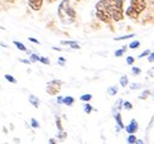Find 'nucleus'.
Wrapping results in <instances>:
<instances>
[{"mask_svg":"<svg viewBox=\"0 0 154 144\" xmlns=\"http://www.w3.org/2000/svg\"><path fill=\"white\" fill-rule=\"evenodd\" d=\"M149 95H150V90H149V89H146V90H143V92L141 93L140 99H141V100H146V99H147Z\"/></svg>","mask_w":154,"mask_h":144,"instance_id":"obj_21","label":"nucleus"},{"mask_svg":"<svg viewBox=\"0 0 154 144\" xmlns=\"http://www.w3.org/2000/svg\"><path fill=\"white\" fill-rule=\"evenodd\" d=\"M127 47H128V45H122V48H121V49H118L116 51H115V56H116V57H120V56H122V55L126 53V50H127Z\"/></svg>","mask_w":154,"mask_h":144,"instance_id":"obj_15","label":"nucleus"},{"mask_svg":"<svg viewBox=\"0 0 154 144\" xmlns=\"http://www.w3.org/2000/svg\"><path fill=\"white\" fill-rule=\"evenodd\" d=\"M130 6L134 11H136L138 15H141L146 10V8H147V2H146V0H131Z\"/></svg>","mask_w":154,"mask_h":144,"instance_id":"obj_4","label":"nucleus"},{"mask_svg":"<svg viewBox=\"0 0 154 144\" xmlns=\"http://www.w3.org/2000/svg\"><path fill=\"white\" fill-rule=\"evenodd\" d=\"M61 45H66V47H69L71 49H77V50L81 48L79 45V43L75 42V40H61Z\"/></svg>","mask_w":154,"mask_h":144,"instance_id":"obj_8","label":"nucleus"},{"mask_svg":"<svg viewBox=\"0 0 154 144\" xmlns=\"http://www.w3.org/2000/svg\"><path fill=\"white\" fill-rule=\"evenodd\" d=\"M126 64L130 65V66H132L134 64V57L133 56H127L126 57Z\"/></svg>","mask_w":154,"mask_h":144,"instance_id":"obj_32","label":"nucleus"},{"mask_svg":"<svg viewBox=\"0 0 154 144\" xmlns=\"http://www.w3.org/2000/svg\"><path fill=\"white\" fill-rule=\"evenodd\" d=\"M63 97H60V95H57V98H56V103L57 104H63Z\"/></svg>","mask_w":154,"mask_h":144,"instance_id":"obj_38","label":"nucleus"},{"mask_svg":"<svg viewBox=\"0 0 154 144\" xmlns=\"http://www.w3.org/2000/svg\"><path fill=\"white\" fill-rule=\"evenodd\" d=\"M66 137H67V133L65 131H60L59 133H57V139L59 140H64Z\"/></svg>","mask_w":154,"mask_h":144,"instance_id":"obj_27","label":"nucleus"},{"mask_svg":"<svg viewBox=\"0 0 154 144\" xmlns=\"http://www.w3.org/2000/svg\"><path fill=\"white\" fill-rule=\"evenodd\" d=\"M61 86H63V82L59 79H51L47 83V93L49 95H57L61 90Z\"/></svg>","mask_w":154,"mask_h":144,"instance_id":"obj_3","label":"nucleus"},{"mask_svg":"<svg viewBox=\"0 0 154 144\" xmlns=\"http://www.w3.org/2000/svg\"><path fill=\"white\" fill-rule=\"evenodd\" d=\"M31 126H32L33 128H39V122H38V121L33 117V118H31Z\"/></svg>","mask_w":154,"mask_h":144,"instance_id":"obj_29","label":"nucleus"},{"mask_svg":"<svg viewBox=\"0 0 154 144\" xmlns=\"http://www.w3.org/2000/svg\"><path fill=\"white\" fill-rule=\"evenodd\" d=\"M57 64H59V66H65V64H66L65 57H63V56L57 57Z\"/></svg>","mask_w":154,"mask_h":144,"instance_id":"obj_33","label":"nucleus"},{"mask_svg":"<svg viewBox=\"0 0 154 144\" xmlns=\"http://www.w3.org/2000/svg\"><path fill=\"white\" fill-rule=\"evenodd\" d=\"M75 103V98L73 97H70V95H66L64 99H63V104L64 105H67V106H72Z\"/></svg>","mask_w":154,"mask_h":144,"instance_id":"obj_12","label":"nucleus"},{"mask_svg":"<svg viewBox=\"0 0 154 144\" xmlns=\"http://www.w3.org/2000/svg\"><path fill=\"white\" fill-rule=\"evenodd\" d=\"M27 3H28V6L33 11H39L43 8L44 0H27Z\"/></svg>","mask_w":154,"mask_h":144,"instance_id":"obj_7","label":"nucleus"},{"mask_svg":"<svg viewBox=\"0 0 154 144\" xmlns=\"http://www.w3.org/2000/svg\"><path fill=\"white\" fill-rule=\"evenodd\" d=\"M122 105H124V100H122V99H118V100H116V103L114 104V109L120 110L121 108H124Z\"/></svg>","mask_w":154,"mask_h":144,"instance_id":"obj_20","label":"nucleus"},{"mask_svg":"<svg viewBox=\"0 0 154 144\" xmlns=\"http://www.w3.org/2000/svg\"><path fill=\"white\" fill-rule=\"evenodd\" d=\"M125 130H126V132L128 133V134H134L137 131H138V122L134 120V118H132L131 121H130V123L125 127Z\"/></svg>","mask_w":154,"mask_h":144,"instance_id":"obj_6","label":"nucleus"},{"mask_svg":"<svg viewBox=\"0 0 154 144\" xmlns=\"http://www.w3.org/2000/svg\"><path fill=\"white\" fill-rule=\"evenodd\" d=\"M39 59H41V56L37 55V54H31V56H29V61H31V63H34V61H39Z\"/></svg>","mask_w":154,"mask_h":144,"instance_id":"obj_30","label":"nucleus"},{"mask_svg":"<svg viewBox=\"0 0 154 144\" xmlns=\"http://www.w3.org/2000/svg\"><path fill=\"white\" fill-rule=\"evenodd\" d=\"M106 3V12L111 16L112 21L119 22L125 17L124 0H104Z\"/></svg>","mask_w":154,"mask_h":144,"instance_id":"obj_2","label":"nucleus"},{"mask_svg":"<svg viewBox=\"0 0 154 144\" xmlns=\"http://www.w3.org/2000/svg\"><path fill=\"white\" fill-rule=\"evenodd\" d=\"M149 54H150V50H148V49H147V50H144L142 54H140V55H138V57H140V59H142V57L149 56Z\"/></svg>","mask_w":154,"mask_h":144,"instance_id":"obj_35","label":"nucleus"},{"mask_svg":"<svg viewBox=\"0 0 154 144\" xmlns=\"http://www.w3.org/2000/svg\"><path fill=\"white\" fill-rule=\"evenodd\" d=\"M28 101L31 103V105H33V108H35V109H38V108H39L41 100L38 99V97H35V95L31 94V95H28Z\"/></svg>","mask_w":154,"mask_h":144,"instance_id":"obj_9","label":"nucleus"},{"mask_svg":"<svg viewBox=\"0 0 154 144\" xmlns=\"http://www.w3.org/2000/svg\"><path fill=\"white\" fill-rule=\"evenodd\" d=\"M124 109H126V110H132V108H133V105H132V103L131 101H124Z\"/></svg>","mask_w":154,"mask_h":144,"instance_id":"obj_28","label":"nucleus"},{"mask_svg":"<svg viewBox=\"0 0 154 144\" xmlns=\"http://www.w3.org/2000/svg\"><path fill=\"white\" fill-rule=\"evenodd\" d=\"M95 17H97L99 21H102V22H104L106 25H110L111 21H112L111 16L106 11H102V10H95Z\"/></svg>","mask_w":154,"mask_h":144,"instance_id":"obj_5","label":"nucleus"},{"mask_svg":"<svg viewBox=\"0 0 154 144\" xmlns=\"http://www.w3.org/2000/svg\"><path fill=\"white\" fill-rule=\"evenodd\" d=\"M73 2H81V0H73Z\"/></svg>","mask_w":154,"mask_h":144,"instance_id":"obj_45","label":"nucleus"},{"mask_svg":"<svg viewBox=\"0 0 154 144\" xmlns=\"http://www.w3.org/2000/svg\"><path fill=\"white\" fill-rule=\"evenodd\" d=\"M153 98H154V92H153Z\"/></svg>","mask_w":154,"mask_h":144,"instance_id":"obj_46","label":"nucleus"},{"mask_svg":"<svg viewBox=\"0 0 154 144\" xmlns=\"http://www.w3.org/2000/svg\"><path fill=\"white\" fill-rule=\"evenodd\" d=\"M136 144H144V143H143V140H142V139H137Z\"/></svg>","mask_w":154,"mask_h":144,"instance_id":"obj_42","label":"nucleus"},{"mask_svg":"<svg viewBox=\"0 0 154 144\" xmlns=\"http://www.w3.org/2000/svg\"><path fill=\"white\" fill-rule=\"evenodd\" d=\"M148 61H149V63H154V51L149 54V56H148Z\"/></svg>","mask_w":154,"mask_h":144,"instance_id":"obj_36","label":"nucleus"},{"mask_svg":"<svg viewBox=\"0 0 154 144\" xmlns=\"http://www.w3.org/2000/svg\"><path fill=\"white\" fill-rule=\"evenodd\" d=\"M120 86L121 87H126V86H128V77L127 76H121L120 77Z\"/></svg>","mask_w":154,"mask_h":144,"instance_id":"obj_17","label":"nucleus"},{"mask_svg":"<svg viewBox=\"0 0 154 144\" xmlns=\"http://www.w3.org/2000/svg\"><path fill=\"white\" fill-rule=\"evenodd\" d=\"M125 14H126V16H127V17H130L131 20H137V18L140 17V15H138L136 11H134L130 5H128V8L126 9V12H125Z\"/></svg>","mask_w":154,"mask_h":144,"instance_id":"obj_10","label":"nucleus"},{"mask_svg":"<svg viewBox=\"0 0 154 144\" xmlns=\"http://www.w3.org/2000/svg\"><path fill=\"white\" fill-rule=\"evenodd\" d=\"M140 45H141V42H140V40H133V42H131V43L128 44V48L134 50V49L140 48Z\"/></svg>","mask_w":154,"mask_h":144,"instance_id":"obj_18","label":"nucleus"},{"mask_svg":"<svg viewBox=\"0 0 154 144\" xmlns=\"http://www.w3.org/2000/svg\"><path fill=\"white\" fill-rule=\"evenodd\" d=\"M136 142H137V138L134 134H130L127 137V144H136Z\"/></svg>","mask_w":154,"mask_h":144,"instance_id":"obj_23","label":"nucleus"},{"mask_svg":"<svg viewBox=\"0 0 154 144\" xmlns=\"http://www.w3.org/2000/svg\"><path fill=\"white\" fill-rule=\"evenodd\" d=\"M6 2H9V3H15V2H17V0H6Z\"/></svg>","mask_w":154,"mask_h":144,"instance_id":"obj_44","label":"nucleus"},{"mask_svg":"<svg viewBox=\"0 0 154 144\" xmlns=\"http://www.w3.org/2000/svg\"><path fill=\"white\" fill-rule=\"evenodd\" d=\"M57 17L63 25H71L76 21L77 14L76 10L71 6L69 0H61L57 6Z\"/></svg>","mask_w":154,"mask_h":144,"instance_id":"obj_1","label":"nucleus"},{"mask_svg":"<svg viewBox=\"0 0 154 144\" xmlns=\"http://www.w3.org/2000/svg\"><path fill=\"white\" fill-rule=\"evenodd\" d=\"M14 45L18 49V50H21V51H25V53H27L28 51V49L25 47V44H22L21 42H17V40H14Z\"/></svg>","mask_w":154,"mask_h":144,"instance_id":"obj_13","label":"nucleus"},{"mask_svg":"<svg viewBox=\"0 0 154 144\" xmlns=\"http://www.w3.org/2000/svg\"><path fill=\"white\" fill-rule=\"evenodd\" d=\"M118 92H119V88H118V86H111V87H109L108 88V94L109 95H116L118 94Z\"/></svg>","mask_w":154,"mask_h":144,"instance_id":"obj_14","label":"nucleus"},{"mask_svg":"<svg viewBox=\"0 0 154 144\" xmlns=\"http://www.w3.org/2000/svg\"><path fill=\"white\" fill-rule=\"evenodd\" d=\"M131 72H132V75H133V76H140L142 71H141V69H140V67L133 66V67H132V70H131Z\"/></svg>","mask_w":154,"mask_h":144,"instance_id":"obj_26","label":"nucleus"},{"mask_svg":"<svg viewBox=\"0 0 154 144\" xmlns=\"http://www.w3.org/2000/svg\"><path fill=\"white\" fill-rule=\"evenodd\" d=\"M142 86L140 84V83H131L130 84V89L131 90H137V89H140Z\"/></svg>","mask_w":154,"mask_h":144,"instance_id":"obj_31","label":"nucleus"},{"mask_svg":"<svg viewBox=\"0 0 154 144\" xmlns=\"http://www.w3.org/2000/svg\"><path fill=\"white\" fill-rule=\"evenodd\" d=\"M114 117H115V121H116V125L120 130L125 128V125H124V122H122V117H121V114L118 111L116 114H114Z\"/></svg>","mask_w":154,"mask_h":144,"instance_id":"obj_11","label":"nucleus"},{"mask_svg":"<svg viewBox=\"0 0 154 144\" xmlns=\"http://www.w3.org/2000/svg\"><path fill=\"white\" fill-rule=\"evenodd\" d=\"M153 144H154V143H153Z\"/></svg>","mask_w":154,"mask_h":144,"instance_id":"obj_47","label":"nucleus"},{"mask_svg":"<svg viewBox=\"0 0 154 144\" xmlns=\"http://www.w3.org/2000/svg\"><path fill=\"white\" fill-rule=\"evenodd\" d=\"M45 2H47L48 4H53V3H55V2H57V0H45Z\"/></svg>","mask_w":154,"mask_h":144,"instance_id":"obj_41","label":"nucleus"},{"mask_svg":"<svg viewBox=\"0 0 154 144\" xmlns=\"http://www.w3.org/2000/svg\"><path fill=\"white\" fill-rule=\"evenodd\" d=\"M134 37V34H126V35H122V37H115L114 40H125V39H130Z\"/></svg>","mask_w":154,"mask_h":144,"instance_id":"obj_24","label":"nucleus"},{"mask_svg":"<svg viewBox=\"0 0 154 144\" xmlns=\"http://www.w3.org/2000/svg\"><path fill=\"white\" fill-rule=\"evenodd\" d=\"M55 123H56V128H57V131H64V128H63V125H61V118L59 117V116H56V118H55Z\"/></svg>","mask_w":154,"mask_h":144,"instance_id":"obj_19","label":"nucleus"},{"mask_svg":"<svg viewBox=\"0 0 154 144\" xmlns=\"http://www.w3.org/2000/svg\"><path fill=\"white\" fill-rule=\"evenodd\" d=\"M39 61H41L42 64H44V65H49V64H50V60H49L48 57H44V56H41Z\"/></svg>","mask_w":154,"mask_h":144,"instance_id":"obj_34","label":"nucleus"},{"mask_svg":"<svg viewBox=\"0 0 154 144\" xmlns=\"http://www.w3.org/2000/svg\"><path fill=\"white\" fill-rule=\"evenodd\" d=\"M80 100L81 101H85V103H89L92 100V94H83V95H81Z\"/></svg>","mask_w":154,"mask_h":144,"instance_id":"obj_22","label":"nucleus"},{"mask_svg":"<svg viewBox=\"0 0 154 144\" xmlns=\"http://www.w3.org/2000/svg\"><path fill=\"white\" fill-rule=\"evenodd\" d=\"M28 40H29V42H32V43H34V44H39V40H38V39H35V38H32V37H29V38H28Z\"/></svg>","mask_w":154,"mask_h":144,"instance_id":"obj_37","label":"nucleus"},{"mask_svg":"<svg viewBox=\"0 0 154 144\" xmlns=\"http://www.w3.org/2000/svg\"><path fill=\"white\" fill-rule=\"evenodd\" d=\"M48 144H57V143H56V139L55 138H50L49 142H48Z\"/></svg>","mask_w":154,"mask_h":144,"instance_id":"obj_39","label":"nucleus"},{"mask_svg":"<svg viewBox=\"0 0 154 144\" xmlns=\"http://www.w3.org/2000/svg\"><path fill=\"white\" fill-rule=\"evenodd\" d=\"M20 63H23V64H27V65H28L31 61H29V60H26V59H20Z\"/></svg>","mask_w":154,"mask_h":144,"instance_id":"obj_40","label":"nucleus"},{"mask_svg":"<svg viewBox=\"0 0 154 144\" xmlns=\"http://www.w3.org/2000/svg\"><path fill=\"white\" fill-rule=\"evenodd\" d=\"M53 50H57V51H61V48H57V47H53Z\"/></svg>","mask_w":154,"mask_h":144,"instance_id":"obj_43","label":"nucleus"},{"mask_svg":"<svg viewBox=\"0 0 154 144\" xmlns=\"http://www.w3.org/2000/svg\"><path fill=\"white\" fill-rule=\"evenodd\" d=\"M95 109H93L92 108V105L89 104V103H85V105H83V111L87 114V115H89L92 111H94Z\"/></svg>","mask_w":154,"mask_h":144,"instance_id":"obj_16","label":"nucleus"},{"mask_svg":"<svg viewBox=\"0 0 154 144\" xmlns=\"http://www.w3.org/2000/svg\"><path fill=\"white\" fill-rule=\"evenodd\" d=\"M5 79L8 81V82H10V83H17V81H16V78L14 77V76H11V75H5Z\"/></svg>","mask_w":154,"mask_h":144,"instance_id":"obj_25","label":"nucleus"}]
</instances>
